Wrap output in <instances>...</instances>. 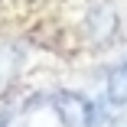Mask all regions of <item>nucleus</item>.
<instances>
[{"label": "nucleus", "mask_w": 127, "mask_h": 127, "mask_svg": "<svg viewBox=\"0 0 127 127\" xmlns=\"http://www.w3.org/2000/svg\"><path fill=\"white\" fill-rule=\"evenodd\" d=\"M56 117L62 127H98L101 124V108L85 95V91H75V88H59L49 98Z\"/></svg>", "instance_id": "nucleus-1"}, {"label": "nucleus", "mask_w": 127, "mask_h": 127, "mask_svg": "<svg viewBox=\"0 0 127 127\" xmlns=\"http://www.w3.org/2000/svg\"><path fill=\"white\" fill-rule=\"evenodd\" d=\"M82 30L91 46H111L121 33V10L111 0H95L82 16Z\"/></svg>", "instance_id": "nucleus-2"}, {"label": "nucleus", "mask_w": 127, "mask_h": 127, "mask_svg": "<svg viewBox=\"0 0 127 127\" xmlns=\"http://www.w3.org/2000/svg\"><path fill=\"white\" fill-rule=\"evenodd\" d=\"M23 59H26V49L20 42H0V98L16 85L23 72Z\"/></svg>", "instance_id": "nucleus-3"}, {"label": "nucleus", "mask_w": 127, "mask_h": 127, "mask_svg": "<svg viewBox=\"0 0 127 127\" xmlns=\"http://www.w3.org/2000/svg\"><path fill=\"white\" fill-rule=\"evenodd\" d=\"M104 101L117 111H127V59L114 62L104 75Z\"/></svg>", "instance_id": "nucleus-4"}, {"label": "nucleus", "mask_w": 127, "mask_h": 127, "mask_svg": "<svg viewBox=\"0 0 127 127\" xmlns=\"http://www.w3.org/2000/svg\"><path fill=\"white\" fill-rule=\"evenodd\" d=\"M13 117H16V104H10V101H0V127H10Z\"/></svg>", "instance_id": "nucleus-5"}, {"label": "nucleus", "mask_w": 127, "mask_h": 127, "mask_svg": "<svg viewBox=\"0 0 127 127\" xmlns=\"http://www.w3.org/2000/svg\"><path fill=\"white\" fill-rule=\"evenodd\" d=\"M111 127H127V121H121V117H117V121H111Z\"/></svg>", "instance_id": "nucleus-6"}]
</instances>
